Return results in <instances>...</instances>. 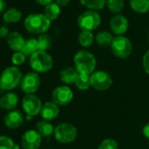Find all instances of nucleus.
<instances>
[{"label":"nucleus","mask_w":149,"mask_h":149,"mask_svg":"<svg viewBox=\"0 0 149 149\" xmlns=\"http://www.w3.org/2000/svg\"><path fill=\"white\" fill-rule=\"evenodd\" d=\"M112 31L116 36H123L129 28V21L122 14H115L110 21Z\"/></svg>","instance_id":"obj_13"},{"label":"nucleus","mask_w":149,"mask_h":149,"mask_svg":"<svg viewBox=\"0 0 149 149\" xmlns=\"http://www.w3.org/2000/svg\"><path fill=\"white\" fill-rule=\"evenodd\" d=\"M130 6L135 12L144 14L149 11V0H131Z\"/></svg>","instance_id":"obj_23"},{"label":"nucleus","mask_w":149,"mask_h":149,"mask_svg":"<svg viewBox=\"0 0 149 149\" xmlns=\"http://www.w3.org/2000/svg\"><path fill=\"white\" fill-rule=\"evenodd\" d=\"M142 134L145 136V138H147V139L149 140V122L144 126V127L142 129Z\"/></svg>","instance_id":"obj_36"},{"label":"nucleus","mask_w":149,"mask_h":149,"mask_svg":"<svg viewBox=\"0 0 149 149\" xmlns=\"http://www.w3.org/2000/svg\"><path fill=\"white\" fill-rule=\"evenodd\" d=\"M110 47L112 53L119 58H128L133 52V44L131 40L124 35L114 37Z\"/></svg>","instance_id":"obj_7"},{"label":"nucleus","mask_w":149,"mask_h":149,"mask_svg":"<svg viewBox=\"0 0 149 149\" xmlns=\"http://www.w3.org/2000/svg\"><path fill=\"white\" fill-rule=\"evenodd\" d=\"M78 75H79V73H78V72L76 71V68L71 67V66H68V67L63 68L61 71L60 79L64 84L71 85V84L76 83Z\"/></svg>","instance_id":"obj_18"},{"label":"nucleus","mask_w":149,"mask_h":149,"mask_svg":"<svg viewBox=\"0 0 149 149\" xmlns=\"http://www.w3.org/2000/svg\"><path fill=\"white\" fill-rule=\"evenodd\" d=\"M97 149H119L117 141L113 139H105L98 146Z\"/></svg>","instance_id":"obj_30"},{"label":"nucleus","mask_w":149,"mask_h":149,"mask_svg":"<svg viewBox=\"0 0 149 149\" xmlns=\"http://www.w3.org/2000/svg\"><path fill=\"white\" fill-rule=\"evenodd\" d=\"M124 0H106V6L108 10L114 14H119L124 9Z\"/></svg>","instance_id":"obj_28"},{"label":"nucleus","mask_w":149,"mask_h":149,"mask_svg":"<svg viewBox=\"0 0 149 149\" xmlns=\"http://www.w3.org/2000/svg\"><path fill=\"white\" fill-rule=\"evenodd\" d=\"M25 58H26V56L22 52H16L13 53L11 57V62L15 66H18L25 63Z\"/></svg>","instance_id":"obj_31"},{"label":"nucleus","mask_w":149,"mask_h":149,"mask_svg":"<svg viewBox=\"0 0 149 149\" xmlns=\"http://www.w3.org/2000/svg\"><path fill=\"white\" fill-rule=\"evenodd\" d=\"M74 98L71 88L68 86H60L54 89L52 93V100L58 106L68 105Z\"/></svg>","instance_id":"obj_11"},{"label":"nucleus","mask_w":149,"mask_h":149,"mask_svg":"<svg viewBox=\"0 0 149 149\" xmlns=\"http://www.w3.org/2000/svg\"><path fill=\"white\" fill-rule=\"evenodd\" d=\"M142 65L145 72L149 74V50L144 54L143 58H142Z\"/></svg>","instance_id":"obj_33"},{"label":"nucleus","mask_w":149,"mask_h":149,"mask_svg":"<svg viewBox=\"0 0 149 149\" xmlns=\"http://www.w3.org/2000/svg\"><path fill=\"white\" fill-rule=\"evenodd\" d=\"M6 41L11 50H12L15 52H21L25 43V40L23 38V36L18 31L11 32L6 38Z\"/></svg>","instance_id":"obj_16"},{"label":"nucleus","mask_w":149,"mask_h":149,"mask_svg":"<svg viewBox=\"0 0 149 149\" xmlns=\"http://www.w3.org/2000/svg\"><path fill=\"white\" fill-rule=\"evenodd\" d=\"M38 41V49L40 51H45L47 52L52 45V38L47 34H41L37 38Z\"/></svg>","instance_id":"obj_29"},{"label":"nucleus","mask_w":149,"mask_h":149,"mask_svg":"<svg viewBox=\"0 0 149 149\" xmlns=\"http://www.w3.org/2000/svg\"><path fill=\"white\" fill-rule=\"evenodd\" d=\"M18 103V97L15 93L9 92L0 98V108L6 111L13 110Z\"/></svg>","instance_id":"obj_17"},{"label":"nucleus","mask_w":149,"mask_h":149,"mask_svg":"<svg viewBox=\"0 0 149 149\" xmlns=\"http://www.w3.org/2000/svg\"><path fill=\"white\" fill-rule=\"evenodd\" d=\"M112 76L105 71H95L90 74L91 86L97 91H106L112 85Z\"/></svg>","instance_id":"obj_8"},{"label":"nucleus","mask_w":149,"mask_h":149,"mask_svg":"<svg viewBox=\"0 0 149 149\" xmlns=\"http://www.w3.org/2000/svg\"><path fill=\"white\" fill-rule=\"evenodd\" d=\"M75 68L80 74L90 75L95 72L97 59L93 53L87 50H80L74 56Z\"/></svg>","instance_id":"obj_1"},{"label":"nucleus","mask_w":149,"mask_h":149,"mask_svg":"<svg viewBox=\"0 0 149 149\" xmlns=\"http://www.w3.org/2000/svg\"><path fill=\"white\" fill-rule=\"evenodd\" d=\"M29 64L34 72L38 73H44L49 72L53 68L54 60L49 53L45 51L39 50L30 56Z\"/></svg>","instance_id":"obj_4"},{"label":"nucleus","mask_w":149,"mask_h":149,"mask_svg":"<svg viewBox=\"0 0 149 149\" xmlns=\"http://www.w3.org/2000/svg\"><path fill=\"white\" fill-rule=\"evenodd\" d=\"M54 3H57L60 7H65L70 3V0H54Z\"/></svg>","instance_id":"obj_35"},{"label":"nucleus","mask_w":149,"mask_h":149,"mask_svg":"<svg viewBox=\"0 0 149 149\" xmlns=\"http://www.w3.org/2000/svg\"><path fill=\"white\" fill-rule=\"evenodd\" d=\"M40 77L38 72L32 71L25 73L21 80V90L26 94H32L36 93L40 86Z\"/></svg>","instance_id":"obj_9"},{"label":"nucleus","mask_w":149,"mask_h":149,"mask_svg":"<svg viewBox=\"0 0 149 149\" xmlns=\"http://www.w3.org/2000/svg\"><path fill=\"white\" fill-rule=\"evenodd\" d=\"M77 24L82 31H93L101 24V16L97 10H88L79 15Z\"/></svg>","instance_id":"obj_6"},{"label":"nucleus","mask_w":149,"mask_h":149,"mask_svg":"<svg viewBox=\"0 0 149 149\" xmlns=\"http://www.w3.org/2000/svg\"><path fill=\"white\" fill-rule=\"evenodd\" d=\"M148 40H149V35H148Z\"/></svg>","instance_id":"obj_41"},{"label":"nucleus","mask_w":149,"mask_h":149,"mask_svg":"<svg viewBox=\"0 0 149 149\" xmlns=\"http://www.w3.org/2000/svg\"><path fill=\"white\" fill-rule=\"evenodd\" d=\"M75 85L81 91L88 90L91 86V84H90V75L80 74L79 73Z\"/></svg>","instance_id":"obj_27"},{"label":"nucleus","mask_w":149,"mask_h":149,"mask_svg":"<svg viewBox=\"0 0 149 149\" xmlns=\"http://www.w3.org/2000/svg\"><path fill=\"white\" fill-rule=\"evenodd\" d=\"M25 29L32 34H43L51 26V21L42 13H32L24 20Z\"/></svg>","instance_id":"obj_2"},{"label":"nucleus","mask_w":149,"mask_h":149,"mask_svg":"<svg viewBox=\"0 0 149 149\" xmlns=\"http://www.w3.org/2000/svg\"><path fill=\"white\" fill-rule=\"evenodd\" d=\"M78 135L77 128L71 123L64 122L54 127V139L61 144H69L76 141Z\"/></svg>","instance_id":"obj_5"},{"label":"nucleus","mask_w":149,"mask_h":149,"mask_svg":"<svg viewBox=\"0 0 149 149\" xmlns=\"http://www.w3.org/2000/svg\"><path fill=\"white\" fill-rule=\"evenodd\" d=\"M6 7V3L5 0H0V14L3 13L5 10Z\"/></svg>","instance_id":"obj_38"},{"label":"nucleus","mask_w":149,"mask_h":149,"mask_svg":"<svg viewBox=\"0 0 149 149\" xmlns=\"http://www.w3.org/2000/svg\"><path fill=\"white\" fill-rule=\"evenodd\" d=\"M80 3L92 10H100L106 5V0H80Z\"/></svg>","instance_id":"obj_26"},{"label":"nucleus","mask_w":149,"mask_h":149,"mask_svg":"<svg viewBox=\"0 0 149 149\" xmlns=\"http://www.w3.org/2000/svg\"><path fill=\"white\" fill-rule=\"evenodd\" d=\"M24 122V115L20 111L11 110L9 111L4 119V125L10 129H17Z\"/></svg>","instance_id":"obj_14"},{"label":"nucleus","mask_w":149,"mask_h":149,"mask_svg":"<svg viewBox=\"0 0 149 149\" xmlns=\"http://www.w3.org/2000/svg\"><path fill=\"white\" fill-rule=\"evenodd\" d=\"M94 35L92 31H81L78 34V43L83 47H90L94 42Z\"/></svg>","instance_id":"obj_24"},{"label":"nucleus","mask_w":149,"mask_h":149,"mask_svg":"<svg viewBox=\"0 0 149 149\" xmlns=\"http://www.w3.org/2000/svg\"><path fill=\"white\" fill-rule=\"evenodd\" d=\"M22 107L26 115L34 117L40 113L42 102L40 99L34 93L25 94L22 100Z\"/></svg>","instance_id":"obj_10"},{"label":"nucleus","mask_w":149,"mask_h":149,"mask_svg":"<svg viewBox=\"0 0 149 149\" xmlns=\"http://www.w3.org/2000/svg\"><path fill=\"white\" fill-rule=\"evenodd\" d=\"M113 38H114V37L112 36V34L111 32L106 31H100L97 34L95 40L99 46L108 47V46H111Z\"/></svg>","instance_id":"obj_21"},{"label":"nucleus","mask_w":149,"mask_h":149,"mask_svg":"<svg viewBox=\"0 0 149 149\" xmlns=\"http://www.w3.org/2000/svg\"><path fill=\"white\" fill-rule=\"evenodd\" d=\"M37 51H39L38 49V41L37 38H28L27 40H25V45L22 49V52L25 55V56H31L32 55L34 52H36Z\"/></svg>","instance_id":"obj_25"},{"label":"nucleus","mask_w":149,"mask_h":149,"mask_svg":"<svg viewBox=\"0 0 149 149\" xmlns=\"http://www.w3.org/2000/svg\"><path fill=\"white\" fill-rule=\"evenodd\" d=\"M22 17V13L16 8H11L3 13V21L6 24L18 23Z\"/></svg>","instance_id":"obj_20"},{"label":"nucleus","mask_w":149,"mask_h":149,"mask_svg":"<svg viewBox=\"0 0 149 149\" xmlns=\"http://www.w3.org/2000/svg\"><path fill=\"white\" fill-rule=\"evenodd\" d=\"M0 89H1V85H0Z\"/></svg>","instance_id":"obj_40"},{"label":"nucleus","mask_w":149,"mask_h":149,"mask_svg":"<svg viewBox=\"0 0 149 149\" xmlns=\"http://www.w3.org/2000/svg\"><path fill=\"white\" fill-rule=\"evenodd\" d=\"M35 130L40 134L41 137H50L54 134V127L48 120H42L37 122Z\"/></svg>","instance_id":"obj_19"},{"label":"nucleus","mask_w":149,"mask_h":149,"mask_svg":"<svg viewBox=\"0 0 149 149\" xmlns=\"http://www.w3.org/2000/svg\"><path fill=\"white\" fill-rule=\"evenodd\" d=\"M60 14H61V7L54 2L45 6L44 15L50 21H54V20L57 19L59 17Z\"/></svg>","instance_id":"obj_22"},{"label":"nucleus","mask_w":149,"mask_h":149,"mask_svg":"<svg viewBox=\"0 0 149 149\" xmlns=\"http://www.w3.org/2000/svg\"><path fill=\"white\" fill-rule=\"evenodd\" d=\"M13 149H19V147H18V146H17V145L15 144V146H14V148H13Z\"/></svg>","instance_id":"obj_39"},{"label":"nucleus","mask_w":149,"mask_h":149,"mask_svg":"<svg viewBox=\"0 0 149 149\" xmlns=\"http://www.w3.org/2000/svg\"><path fill=\"white\" fill-rule=\"evenodd\" d=\"M129 1H131V0H129Z\"/></svg>","instance_id":"obj_42"},{"label":"nucleus","mask_w":149,"mask_h":149,"mask_svg":"<svg viewBox=\"0 0 149 149\" xmlns=\"http://www.w3.org/2000/svg\"><path fill=\"white\" fill-rule=\"evenodd\" d=\"M14 146L15 144L10 137L4 135L0 136V149H13Z\"/></svg>","instance_id":"obj_32"},{"label":"nucleus","mask_w":149,"mask_h":149,"mask_svg":"<svg viewBox=\"0 0 149 149\" xmlns=\"http://www.w3.org/2000/svg\"><path fill=\"white\" fill-rule=\"evenodd\" d=\"M23 78L22 72L18 66L12 65L5 68L0 76L1 89L4 91H12L20 86Z\"/></svg>","instance_id":"obj_3"},{"label":"nucleus","mask_w":149,"mask_h":149,"mask_svg":"<svg viewBox=\"0 0 149 149\" xmlns=\"http://www.w3.org/2000/svg\"><path fill=\"white\" fill-rule=\"evenodd\" d=\"M41 136L36 130H27L21 137L23 149H39L41 145Z\"/></svg>","instance_id":"obj_12"},{"label":"nucleus","mask_w":149,"mask_h":149,"mask_svg":"<svg viewBox=\"0 0 149 149\" xmlns=\"http://www.w3.org/2000/svg\"><path fill=\"white\" fill-rule=\"evenodd\" d=\"M9 34H10V32H9L7 26H5V25L0 26V38H7Z\"/></svg>","instance_id":"obj_34"},{"label":"nucleus","mask_w":149,"mask_h":149,"mask_svg":"<svg viewBox=\"0 0 149 149\" xmlns=\"http://www.w3.org/2000/svg\"><path fill=\"white\" fill-rule=\"evenodd\" d=\"M37 3L40 4V5H43V6H46L51 3H53L54 0H34Z\"/></svg>","instance_id":"obj_37"},{"label":"nucleus","mask_w":149,"mask_h":149,"mask_svg":"<svg viewBox=\"0 0 149 149\" xmlns=\"http://www.w3.org/2000/svg\"><path fill=\"white\" fill-rule=\"evenodd\" d=\"M60 108L57 104L54 101H47L42 105L41 111L40 113L41 118L45 120H54L59 115Z\"/></svg>","instance_id":"obj_15"}]
</instances>
